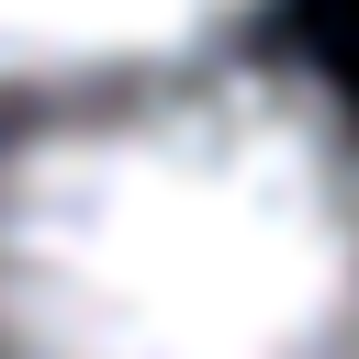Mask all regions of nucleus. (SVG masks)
<instances>
[{"instance_id":"f257e3e1","label":"nucleus","mask_w":359,"mask_h":359,"mask_svg":"<svg viewBox=\"0 0 359 359\" xmlns=\"http://www.w3.org/2000/svg\"><path fill=\"white\" fill-rule=\"evenodd\" d=\"M0 359H359L348 101L269 56H180L11 112Z\"/></svg>"},{"instance_id":"f03ea898","label":"nucleus","mask_w":359,"mask_h":359,"mask_svg":"<svg viewBox=\"0 0 359 359\" xmlns=\"http://www.w3.org/2000/svg\"><path fill=\"white\" fill-rule=\"evenodd\" d=\"M258 0H0V90H90L135 67H180L236 34Z\"/></svg>"}]
</instances>
